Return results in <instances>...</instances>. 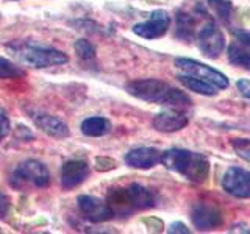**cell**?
<instances>
[{"label": "cell", "instance_id": "5bb4252c", "mask_svg": "<svg viewBox=\"0 0 250 234\" xmlns=\"http://www.w3.org/2000/svg\"><path fill=\"white\" fill-rule=\"evenodd\" d=\"M186 125L188 117L178 111H163L153 119V128L163 133H174L185 128Z\"/></svg>", "mask_w": 250, "mask_h": 234}, {"label": "cell", "instance_id": "4316f807", "mask_svg": "<svg viewBox=\"0 0 250 234\" xmlns=\"http://www.w3.org/2000/svg\"><path fill=\"white\" fill-rule=\"evenodd\" d=\"M234 36L239 42L246 44L250 47V31H246V30H234Z\"/></svg>", "mask_w": 250, "mask_h": 234}, {"label": "cell", "instance_id": "5b68a950", "mask_svg": "<svg viewBox=\"0 0 250 234\" xmlns=\"http://www.w3.org/2000/svg\"><path fill=\"white\" fill-rule=\"evenodd\" d=\"M175 66L178 69H182L183 74H189L192 77L200 78V80H205L213 86H216L217 89L229 88V80H227V77L219 72V70L203 64V62H199L191 58H177Z\"/></svg>", "mask_w": 250, "mask_h": 234}, {"label": "cell", "instance_id": "44dd1931", "mask_svg": "<svg viewBox=\"0 0 250 234\" xmlns=\"http://www.w3.org/2000/svg\"><path fill=\"white\" fill-rule=\"evenodd\" d=\"M74 49L78 57L84 61L94 59V57H96V49H94V45L89 41H86V39H78V41H75Z\"/></svg>", "mask_w": 250, "mask_h": 234}, {"label": "cell", "instance_id": "3957f363", "mask_svg": "<svg viewBox=\"0 0 250 234\" xmlns=\"http://www.w3.org/2000/svg\"><path fill=\"white\" fill-rule=\"evenodd\" d=\"M14 55L31 67H53L66 64L69 57L66 53L57 49H49V47H38V45H21L16 47Z\"/></svg>", "mask_w": 250, "mask_h": 234}, {"label": "cell", "instance_id": "e0dca14e", "mask_svg": "<svg viewBox=\"0 0 250 234\" xmlns=\"http://www.w3.org/2000/svg\"><path fill=\"white\" fill-rule=\"evenodd\" d=\"M111 130V123L105 117H89L82 122V133L89 137L104 136Z\"/></svg>", "mask_w": 250, "mask_h": 234}, {"label": "cell", "instance_id": "9c48e42d", "mask_svg": "<svg viewBox=\"0 0 250 234\" xmlns=\"http://www.w3.org/2000/svg\"><path fill=\"white\" fill-rule=\"evenodd\" d=\"M169 25H170L169 13L164 10H156L150 14L148 20L133 27V31L144 39H156L166 33Z\"/></svg>", "mask_w": 250, "mask_h": 234}, {"label": "cell", "instance_id": "d4e9b609", "mask_svg": "<svg viewBox=\"0 0 250 234\" xmlns=\"http://www.w3.org/2000/svg\"><path fill=\"white\" fill-rule=\"evenodd\" d=\"M116 167V162L113 159H108V158H97L96 161V169L97 170H111Z\"/></svg>", "mask_w": 250, "mask_h": 234}, {"label": "cell", "instance_id": "277c9868", "mask_svg": "<svg viewBox=\"0 0 250 234\" xmlns=\"http://www.w3.org/2000/svg\"><path fill=\"white\" fill-rule=\"evenodd\" d=\"M50 183V174L42 162L30 159L19 164L13 174V186L23 187L33 186L38 189H44Z\"/></svg>", "mask_w": 250, "mask_h": 234}, {"label": "cell", "instance_id": "7402d4cb", "mask_svg": "<svg viewBox=\"0 0 250 234\" xmlns=\"http://www.w3.org/2000/svg\"><path fill=\"white\" fill-rule=\"evenodd\" d=\"M209 6L219 14V18H222L227 20L231 14V3L227 2V0H208Z\"/></svg>", "mask_w": 250, "mask_h": 234}, {"label": "cell", "instance_id": "cb8c5ba5", "mask_svg": "<svg viewBox=\"0 0 250 234\" xmlns=\"http://www.w3.org/2000/svg\"><path fill=\"white\" fill-rule=\"evenodd\" d=\"M10 120H8V117L0 113V142L8 136V133H10Z\"/></svg>", "mask_w": 250, "mask_h": 234}, {"label": "cell", "instance_id": "7a4b0ae2", "mask_svg": "<svg viewBox=\"0 0 250 234\" xmlns=\"http://www.w3.org/2000/svg\"><path fill=\"white\" fill-rule=\"evenodd\" d=\"M161 162L166 169L178 172L194 183H203L209 175V162L205 156L183 148H169L163 152Z\"/></svg>", "mask_w": 250, "mask_h": 234}, {"label": "cell", "instance_id": "83f0119b", "mask_svg": "<svg viewBox=\"0 0 250 234\" xmlns=\"http://www.w3.org/2000/svg\"><path fill=\"white\" fill-rule=\"evenodd\" d=\"M238 89L241 91V94L246 98H250V80H246V78L239 80L238 81Z\"/></svg>", "mask_w": 250, "mask_h": 234}, {"label": "cell", "instance_id": "ffe728a7", "mask_svg": "<svg viewBox=\"0 0 250 234\" xmlns=\"http://www.w3.org/2000/svg\"><path fill=\"white\" fill-rule=\"evenodd\" d=\"M22 75H23V70L22 69H19L10 59L0 57V80H8V78H18V77H22Z\"/></svg>", "mask_w": 250, "mask_h": 234}, {"label": "cell", "instance_id": "484cf974", "mask_svg": "<svg viewBox=\"0 0 250 234\" xmlns=\"http://www.w3.org/2000/svg\"><path fill=\"white\" fill-rule=\"evenodd\" d=\"M10 209V198L3 192H0V218H3Z\"/></svg>", "mask_w": 250, "mask_h": 234}, {"label": "cell", "instance_id": "8fae6325", "mask_svg": "<svg viewBox=\"0 0 250 234\" xmlns=\"http://www.w3.org/2000/svg\"><path fill=\"white\" fill-rule=\"evenodd\" d=\"M192 222L199 230H213L222 225V214L213 205L199 203L192 208Z\"/></svg>", "mask_w": 250, "mask_h": 234}, {"label": "cell", "instance_id": "4fadbf2b", "mask_svg": "<svg viewBox=\"0 0 250 234\" xmlns=\"http://www.w3.org/2000/svg\"><path fill=\"white\" fill-rule=\"evenodd\" d=\"M89 175V166L84 161H67L61 170V183L64 189H74Z\"/></svg>", "mask_w": 250, "mask_h": 234}, {"label": "cell", "instance_id": "7c38bea8", "mask_svg": "<svg viewBox=\"0 0 250 234\" xmlns=\"http://www.w3.org/2000/svg\"><path fill=\"white\" fill-rule=\"evenodd\" d=\"M125 162L135 169H152L158 162H161V153L152 147L133 148L125 155Z\"/></svg>", "mask_w": 250, "mask_h": 234}, {"label": "cell", "instance_id": "9a60e30c", "mask_svg": "<svg viewBox=\"0 0 250 234\" xmlns=\"http://www.w3.org/2000/svg\"><path fill=\"white\" fill-rule=\"evenodd\" d=\"M125 189H127V195L133 209H148L155 205L153 194L147 187L141 184H130Z\"/></svg>", "mask_w": 250, "mask_h": 234}, {"label": "cell", "instance_id": "f1b7e54d", "mask_svg": "<svg viewBox=\"0 0 250 234\" xmlns=\"http://www.w3.org/2000/svg\"><path fill=\"white\" fill-rule=\"evenodd\" d=\"M169 233H185V234H189L191 231L188 230V226L185 225V223H182V222H175V223H172L170 226H169Z\"/></svg>", "mask_w": 250, "mask_h": 234}, {"label": "cell", "instance_id": "8992f818", "mask_svg": "<svg viewBox=\"0 0 250 234\" xmlns=\"http://www.w3.org/2000/svg\"><path fill=\"white\" fill-rule=\"evenodd\" d=\"M77 203L82 214L94 223L106 222L114 217V211L108 205V201L92 197V195H80Z\"/></svg>", "mask_w": 250, "mask_h": 234}, {"label": "cell", "instance_id": "6da1fadb", "mask_svg": "<svg viewBox=\"0 0 250 234\" xmlns=\"http://www.w3.org/2000/svg\"><path fill=\"white\" fill-rule=\"evenodd\" d=\"M127 91L135 96L136 98H141L148 103H160V105H167L174 108H185L191 106V98L177 88H172L170 84L153 80H136L127 84Z\"/></svg>", "mask_w": 250, "mask_h": 234}, {"label": "cell", "instance_id": "ac0fdd59", "mask_svg": "<svg viewBox=\"0 0 250 234\" xmlns=\"http://www.w3.org/2000/svg\"><path fill=\"white\" fill-rule=\"evenodd\" d=\"M229 61L234 66L250 69V47L236 39L229 47Z\"/></svg>", "mask_w": 250, "mask_h": 234}, {"label": "cell", "instance_id": "2e32d148", "mask_svg": "<svg viewBox=\"0 0 250 234\" xmlns=\"http://www.w3.org/2000/svg\"><path fill=\"white\" fill-rule=\"evenodd\" d=\"M178 81L182 83L185 88H188L189 91H194L197 94H202V96H216L217 94V88L213 86L211 83L205 81V80H200L197 77H192L189 74H182L178 75Z\"/></svg>", "mask_w": 250, "mask_h": 234}, {"label": "cell", "instance_id": "30bf717a", "mask_svg": "<svg viewBox=\"0 0 250 234\" xmlns=\"http://www.w3.org/2000/svg\"><path fill=\"white\" fill-rule=\"evenodd\" d=\"M30 117H31V120L35 122L36 127L41 128L45 135H49L50 137L66 139L70 135L67 125L52 114H47L42 111H30Z\"/></svg>", "mask_w": 250, "mask_h": 234}, {"label": "cell", "instance_id": "d6986e66", "mask_svg": "<svg viewBox=\"0 0 250 234\" xmlns=\"http://www.w3.org/2000/svg\"><path fill=\"white\" fill-rule=\"evenodd\" d=\"M195 35V19L188 13L177 14V36L182 39H191Z\"/></svg>", "mask_w": 250, "mask_h": 234}, {"label": "cell", "instance_id": "ba28073f", "mask_svg": "<svg viewBox=\"0 0 250 234\" xmlns=\"http://www.w3.org/2000/svg\"><path fill=\"white\" fill-rule=\"evenodd\" d=\"M197 44L203 55H207L208 58H217L219 53H221L225 47V38L222 35V31L219 30L213 22H208L205 23V27L200 28L199 31Z\"/></svg>", "mask_w": 250, "mask_h": 234}, {"label": "cell", "instance_id": "52a82bcc", "mask_svg": "<svg viewBox=\"0 0 250 234\" xmlns=\"http://www.w3.org/2000/svg\"><path fill=\"white\" fill-rule=\"evenodd\" d=\"M222 187L236 198H250V172L241 167H230L222 178Z\"/></svg>", "mask_w": 250, "mask_h": 234}, {"label": "cell", "instance_id": "603a6c76", "mask_svg": "<svg viewBox=\"0 0 250 234\" xmlns=\"http://www.w3.org/2000/svg\"><path fill=\"white\" fill-rule=\"evenodd\" d=\"M233 147L242 159L250 161V140L249 139H234Z\"/></svg>", "mask_w": 250, "mask_h": 234}]
</instances>
